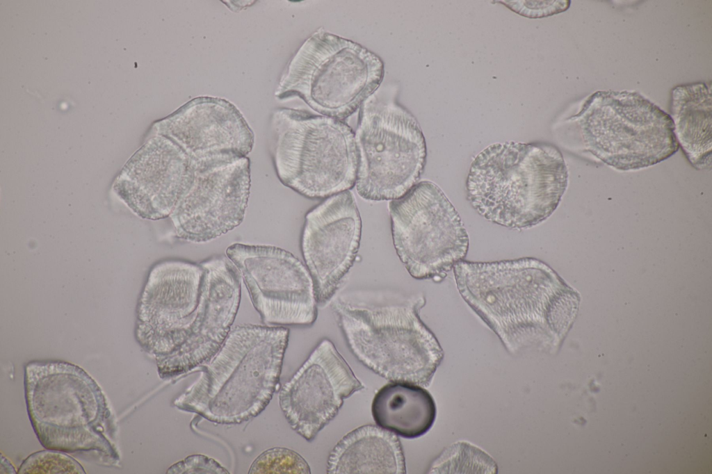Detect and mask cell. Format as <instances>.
Listing matches in <instances>:
<instances>
[{
	"label": "cell",
	"instance_id": "2",
	"mask_svg": "<svg viewBox=\"0 0 712 474\" xmlns=\"http://www.w3.org/2000/svg\"><path fill=\"white\" fill-rule=\"evenodd\" d=\"M426 303L423 294L356 291L339 295L331 307L362 364L389 381L428 386L444 352L419 317Z\"/></svg>",
	"mask_w": 712,
	"mask_h": 474
},
{
	"label": "cell",
	"instance_id": "3",
	"mask_svg": "<svg viewBox=\"0 0 712 474\" xmlns=\"http://www.w3.org/2000/svg\"><path fill=\"white\" fill-rule=\"evenodd\" d=\"M289 335L283 327H234L173 405L223 425L240 424L259 415L279 384Z\"/></svg>",
	"mask_w": 712,
	"mask_h": 474
},
{
	"label": "cell",
	"instance_id": "15",
	"mask_svg": "<svg viewBox=\"0 0 712 474\" xmlns=\"http://www.w3.org/2000/svg\"><path fill=\"white\" fill-rule=\"evenodd\" d=\"M250 181L248 157L195 170L191 187L170 215L176 236L205 243L238 227L248 206Z\"/></svg>",
	"mask_w": 712,
	"mask_h": 474
},
{
	"label": "cell",
	"instance_id": "22",
	"mask_svg": "<svg viewBox=\"0 0 712 474\" xmlns=\"http://www.w3.org/2000/svg\"><path fill=\"white\" fill-rule=\"evenodd\" d=\"M498 472L495 461L480 448L467 441L446 448L431 463L428 473H490Z\"/></svg>",
	"mask_w": 712,
	"mask_h": 474
},
{
	"label": "cell",
	"instance_id": "12",
	"mask_svg": "<svg viewBox=\"0 0 712 474\" xmlns=\"http://www.w3.org/2000/svg\"><path fill=\"white\" fill-rule=\"evenodd\" d=\"M266 325H309L318 311L311 275L292 253L272 245L234 243L226 250Z\"/></svg>",
	"mask_w": 712,
	"mask_h": 474
},
{
	"label": "cell",
	"instance_id": "11",
	"mask_svg": "<svg viewBox=\"0 0 712 474\" xmlns=\"http://www.w3.org/2000/svg\"><path fill=\"white\" fill-rule=\"evenodd\" d=\"M206 277L204 261L165 260L151 269L139 299L136 338L163 374L193 336Z\"/></svg>",
	"mask_w": 712,
	"mask_h": 474
},
{
	"label": "cell",
	"instance_id": "5",
	"mask_svg": "<svg viewBox=\"0 0 712 474\" xmlns=\"http://www.w3.org/2000/svg\"><path fill=\"white\" fill-rule=\"evenodd\" d=\"M25 396L29 416L43 447L66 452H92L113 465L118 452L106 399L82 368L63 361L26 364Z\"/></svg>",
	"mask_w": 712,
	"mask_h": 474
},
{
	"label": "cell",
	"instance_id": "13",
	"mask_svg": "<svg viewBox=\"0 0 712 474\" xmlns=\"http://www.w3.org/2000/svg\"><path fill=\"white\" fill-rule=\"evenodd\" d=\"M364 388L333 343L324 338L282 386L279 404L291 427L312 441L343 400Z\"/></svg>",
	"mask_w": 712,
	"mask_h": 474
},
{
	"label": "cell",
	"instance_id": "1",
	"mask_svg": "<svg viewBox=\"0 0 712 474\" xmlns=\"http://www.w3.org/2000/svg\"><path fill=\"white\" fill-rule=\"evenodd\" d=\"M453 269L463 300L511 353L551 350L574 320L578 293L537 259L462 260Z\"/></svg>",
	"mask_w": 712,
	"mask_h": 474
},
{
	"label": "cell",
	"instance_id": "14",
	"mask_svg": "<svg viewBox=\"0 0 712 474\" xmlns=\"http://www.w3.org/2000/svg\"><path fill=\"white\" fill-rule=\"evenodd\" d=\"M361 235V216L349 190L329 197L306 214L301 250L319 306L330 301L352 267Z\"/></svg>",
	"mask_w": 712,
	"mask_h": 474
},
{
	"label": "cell",
	"instance_id": "10",
	"mask_svg": "<svg viewBox=\"0 0 712 474\" xmlns=\"http://www.w3.org/2000/svg\"><path fill=\"white\" fill-rule=\"evenodd\" d=\"M394 247L417 279L444 280L464 259L469 236L450 200L435 183L423 181L388 204Z\"/></svg>",
	"mask_w": 712,
	"mask_h": 474
},
{
	"label": "cell",
	"instance_id": "24",
	"mask_svg": "<svg viewBox=\"0 0 712 474\" xmlns=\"http://www.w3.org/2000/svg\"><path fill=\"white\" fill-rule=\"evenodd\" d=\"M22 473H86L74 458L61 451L47 449L31 454L21 464Z\"/></svg>",
	"mask_w": 712,
	"mask_h": 474
},
{
	"label": "cell",
	"instance_id": "20",
	"mask_svg": "<svg viewBox=\"0 0 712 474\" xmlns=\"http://www.w3.org/2000/svg\"><path fill=\"white\" fill-rule=\"evenodd\" d=\"M711 83L683 84L671 90L670 116L674 135L697 170L711 168Z\"/></svg>",
	"mask_w": 712,
	"mask_h": 474
},
{
	"label": "cell",
	"instance_id": "21",
	"mask_svg": "<svg viewBox=\"0 0 712 474\" xmlns=\"http://www.w3.org/2000/svg\"><path fill=\"white\" fill-rule=\"evenodd\" d=\"M371 411L378 426L406 439L428 432L437 415L435 402L427 390L399 382L389 383L377 392Z\"/></svg>",
	"mask_w": 712,
	"mask_h": 474
},
{
	"label": "cell",
	"instance_id": "9",
	"mask_svg": "<svg viewBox=\"0 0 712 474\" xmlns=\"http://www.w3.org/2000/svg\"><path fill=\"white\" fill-rule=\"evenodd\" d=\"M358 195L393 200L417 183L426 161V145L415 117L394 97L375 92L360 106L355 133Z\"/></svg>",
	"mask_w": 712,
	"mask_h": 474
},
{
	"label": "cell",
	"instance_id": "18",
	"mask_svg": "<svg viewBox=\"0 0 712 474\" xmlns=\"http://www.w3.org/2000/svg\"><path fill=\"white\" fill-rule=\"evenodd\" d=\"M206 277L195 336L180 363L167 378L178 376L209 361L231 330L241 301L240 273L225 256L204 260Z\"/></svg>",
	"mask_w": 712,
	"mask_h": 474
},
{
	"label": "cell",
	"instance_id": "4",
	"mask_svg": "<svg viewBox=\"0 0 712 474\" xmlns=\"http://www.w3.org/2000/svg\"><path fill=\"white\" fill-rule=\"evenodd\" d=\"M568 184L563 154L546 142L495 143L473 161L467 179V198L487 220L522 229L547 220Z\"/></svg>",
	"mask_w": 712,
	"mask_h": 474
},
{
	"label": "cell",
	"instance_id": "25",
	"mask_svg": "<svg viewBox=\"0 0 712 474\" xmlns=\"http://www.w3.org/2000/svg\"><path fill=\"white\" fill-rule=\"evenodd\" d=\"M514 12L529 18H540L566 10L569 1H499Z\"/></svg>",
	"mask_w": 712,
	"mask_h": 474
},
{
	"label": "cell",
	"instance_id": "19",
	"mask_svg": "<svg viewBox=\"0 0 712 474\" xmlns=\"http://www.w3.org/2000/svg\"><path fill=\"white\" fill-rule=\"evenodd\" d=\"M330 474H404L405 457L399 439L380 426H360L345 435L330 453Z\"/></svg>",
	"mask_w": 712,
	"mask_h": 474
},
{
	"label": "cell",
	"instance_id": "6",
	"mask_svg": "<svg viewBox=\"0 0 712 474\" xmlns=\"http://www.w3.org/2000/svg\"><path fill=\"white\" fill-rule=\"evenodd\" d=\"M569 120L585 149L617 170L654 165L679 148L670 115L637 92H595Z\"/></svg>",
	"mask_w": 712,
	"mask_h": 474
},
{
	"label": "cell",
	"instance_id": "8",
	"mask_svg": "<svg viewBox=\"0 0 712 474\" xmlns=\"http://www.w3.org/2000/svg\"><path fill=\"white\" fill-rule=\"evenodd\" d=\"M383 75V62L375 54L320 28L292 59L283 93L298 95L319 114L343 121L377 91Z\"/></svg>",
	"mask_w": 712,
	"mask_h": 474
},
{
	"label": "cell",
	"instance_id": "23",
	"mask_svg": "<svg viewBox=\"0 0 712 474\" xmlns=\"http://www.w3.org/2000/svg\"><path fill=\"white\" fill-rule=\"evenodd\" d=\"M250 474H309L311 469L305 459L293 450L274 447L261 452L252 463Z\"/></svg>",
	"mask_w": 712,
	"mask_h": 474
},
{
	"label": "cell",
	"instance_id": "7",
	"mask_svg": "<svg viewBox=\"0 0 712 474\" xmlns=\"http://www.w3.org/2000/svg\"><path fill=\"white\" fill-rule=\"evenodd\" d=\"M273 125L274 165L282 184L309 198L330 197L355 186V133L343 120L282 109Z\"/></svg>",
	"mask_w": 712,
	"mask_h": 474
},
{
	"label": "cell",
	"instance_id": "17",
	"mask_svg": "<svg viewBox=\"0 0 712 474\" xmlns=\"http://www.w3.org/2000/svg\"><path fill=\"white\" fill-rule=\"evenodd\" d=\"M158 135L179 146L195 170H206L247 157L253 133L241 113L229 104L200 102L179 109L154 126Z\"/></svg>",
	"mask_w": 712,
	"mask_h": 474
},
{
	"label": "cell",
	"instance_id": "16",
	"mask_svg": "<svg viewBox=\"0 0 712 474\" xmlns=\"http://www.w3.org/2000/svg\"><path fill=\"white\" fill-rule=\"evenodd\" d=\"M195 170L187 154L169 138L157 135L127 162L113 189L139 217H170L188 190Z\"/></svg>",
	"mask_w": 712,
	"mask_h": 474
},
{
	"label": "cell",
	"instance_id": "26",
	"mask_svg": "<svg viewBox=\"0 0 712 474\" xmlns=\"http://www.w3.org/2000/svg\"><path fill=\"white\" fill-rule=\"evenodd\" d=\"M166 473H229L226 468L212 458L203 455H193L172 465Z\"/></svg>",
	"mask_w": 712,
	"mask_h": 474
}]
</instances>
